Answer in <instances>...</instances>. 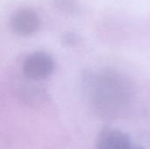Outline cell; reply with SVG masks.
Wrapping results in <instances>:
<instances>
[{
  "mask_svg": "<svg viewBox=\"0 0 150 149\" xmlns=\"http://www.w3.org/2000/svg\"><path fill=\"white\" fill-rule=\"evenodd\" d=\"M86 84L91 104L101 116H117L129 104L130 84L125 77L115 72L106 71L89 76Z\"/></svg>",
  "mask_w": 150,
  "mask_h": 149,
  "instance_id": "obj_1",
  "label": "cell"
},
{
  "mask_svg": "<svg viewBox=\"0 0 150 149\" xmlns=\"http://www.w3.org/2000/svg\"><path fill=\"white\" fill-rule=\"evenodd\" d=\"M54 70L53 58L43 52H35L28 55L22 66V71L25 78L31 81H40L46 79Z\"/></svg>",
  "mask_w": 150,
  "mask_h": 149,
  "instance_id": "obj_2",
  "label": "cell"
},
{
  "mask_svg": "<svg viewBox=\"0 0 150 149\" xmlns=\"http://www.w3.org/2000/svg\"><path fill=\"white\" fill-rule=\"evenodd\" d=\"M11 30L19 36H30L37 32L40 27L38 13L31 8H20L15 11L10 20Z\"/></svg>",
  "mask_w": 150,
  "mask_h": 149,
  "instance_id": "obj_3",
  "label": "cell"
},
{
  "mask_svg": "<svg viewBox=\"0 0 150 149\" xmlns=\"http://www.w3.org/2000/svg\"><path fill=\"white\" fill-rule=\"evenodd\" d=\"M97 149H140L135 147L130 137L116 129L102 131L97 141Z\"/></svg>",
  "mask_w": 150,
  "mask_h": 149,
  "instance_id": "obj_4",
  "label": "cell"
},
{
  "mask_svg": "<svg viewBox=\"0 0 150 149\" xmlns=\"http://www.w3.org/2000/svg\"><path fill=\"white\" fill-rule=\"evenodd\" d=\"M55 6L65 13H74L77 11V3L76 0H54Z\"/></svg>",
  "mask_w": 150,
  "mask_h": 149,
  "instance_id": "obj_5",
  "label": "cell"
},
{
  "mask_svg": "<svg viewBox=\"0 0 150 149\" xmlns=\"http://www.w3.org/2000/svg\"><path fill=\"white\" fill-rule=\"evenodd\" d=\"M76 41H77V36L72 32H69V33L65 34L62 38V42L68 46H72V45L76 44Z\"/></svg>",
  "mask_w": 150,
  "mask_h": 149,
  "instance_id": "obj_6",
  "label": "cell"
}]
</instances>
